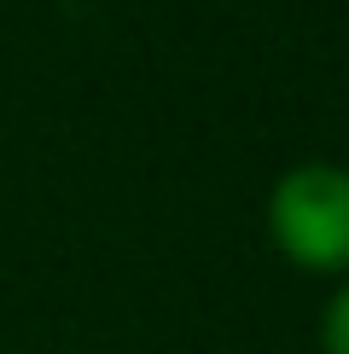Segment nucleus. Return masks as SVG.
Instances as JSON below:
<instances>
[{
    "mask_svg": "<svg viewBox=\"0 0 349 354\" xmlns=\"http://www.w3.org/2000/svg\"><path fill=\"white\" fill-rule=\"evenodd\" d=\"M268 239L309 273H349V169H285L268 192Z\"/></svg>",
    "mask_w": 349,
    "mask_h": 354,
    "instance_id": "1",
    "label": "nucleus"
},
{
    "mask_svg": "<svg viewBox=\"0 0 349 354\" xmlns=\"http://www.w3.org/2000/svg\"><path fill=\"white\" fill-rule=\"evenodd\" d=\"M320 348L326 354H349V279L332 290L326 314H320Z\"/></svg>",
    "mask_w": 349,
    "mask_h": 354,
    "instance_id": "2",
    "label": "nucleus"
}]
</instances>
